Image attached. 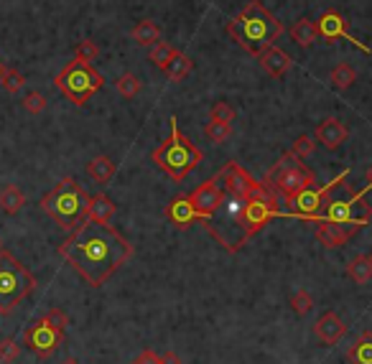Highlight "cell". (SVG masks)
<instances>
[{"label":"cell","mask_w":372,"mask_h":364,"mask_svg":"<svg viewBox=\"0 0 372 364\" xmlns=\"http://www.w3.org/2000/svg\"><path fill=\"white\" fill-rule=\"evenodd\" d=\"M314 184H316L314 171L301 158H296L291 151L283 153L278 163L273 165L271 171L266 173V179H263V186L268 192H280L286 199L296 196L299 192H304V189H309Z\"/></svg>","instance_id":"52a82bcc"},{"label":"cell","mask_w":372,"mask_h":364,"mask_svg":"<svg viewBox=\"0 0 372 364\" xmlns=\"http://www.w3.org/2000/svg\"><path fill=\"white\" fill-rule=\"evenodd\" d=\"M23 84H26V77L18 69H8L6 66V72H3V87H6V92L18 94L23 89Z\"/></svg>","instance_id":"d590c367"},{"label":"cell","mask_w":372,"mask_h":364,"mask_svg":"<svg viewBox=\"0 0 372 364\" xmlns=\"http://www.w3.org/2000/svg\"><path fill=\"white\" fill-rule=\"evenodd\" d=\"M115 87H118L120 97L125 99H135L140 94V89H143V82L135 77V74L125 72L123 77H118V82H115Z\"/></svg>","instance_id":"4dcf8cb0"},{"label":"cell","mask_w":372,"mask_h":364,"mask_svg":"<svg viewBox=\"0 0 372 364\" xmlns=\"http://www.w3.org/2000/svg\"><path fill=\"white\" fill-rule=\"evenodd\" d=\"M204 135L212 140V143L220 146V143H225V140L232 135V127H230V123H214V120H209V125L204 127Z\"/></svg>","instance_id":"d6a6232c"},{"label":"cell","mask_w":372,"mask_h":364,"mask_svg":"<svg viewBox=\"0 0 372 364\" xmlns=\"http://www.w3.org/2000/svg\"><path fill=\"white\" fill-rule=\"evenodd\" d=\"M20 357V346L16 339H0V362L3 364H13Z\"/></svg>","instance_id":"8d00e7d4"},{"label":"cell","mask_w":372,"mask_h":364,"mask_svg":"<svg viewBox=\"0 0 372 364\" xmlns=\"http://www.w3.org/2000/svg\"><path fill=\"white\" fill-rule=\"evenodd\" d=\"M41 321H44L46 326H51L54 331H59V334H64V331H67V326H69V316L61 311V308H49L46 316L41 318Z\"/></svg>","instance_id":"e575fe53"},{"label":"cell","mask_w":372,"mask_h":364,"mask_svg":"<svg viewBox=\"0 0 372 364\" xmlns=\"http://www.w3.org/2000/svg\"><path fill=\"white\" fill-rule=\"evenodd\" d=\"M130 364H161V354H156L153 349H143Z\"/></svg>","instance_id":"60d3db41"},{"label":"cell","mask_w":372,"mask_h":364,"mask_svg":"<svg viewBox=\"0 0 372 364\" xmlns=\"http://www.w3.org/2000/svg\"><path fill=\"white\" fill-rule=\"evenodd\" d=\"M102 84H105L102 74L89 61H82V59H72L56 74V80H54V87L77 107L89 102L102 89Z\"/></svg>","instance_id":"8992f818"},{"label":"cell","mask_w":372,"mask_h":364,"mask_svg":"<svg viewBox=\"0 0 372 364\" xmlns=\"http://www.w3.org/2000/svg\"><path fill=\"white\" fill-rule=\"evenodd\" d=\"M260 64H263V69H266L271 77H275V80H280V77H286L288 69L293 66V59L288 56L286 51L280 46H275V44H271V46H266L263 51L258 54Z\"/></svg>","instance_id":"2e32d148"},{"label":"cell","mask_w":372,"mask_h":364,"mask_svg":"<svg viewBox=\"0 0 372 364\" xmlns=\"http://www.w3.org/2000/svg\"><path fill=\"white\" fill-rule=\"evenodd\" d=\"M115 217V201L107 194H97V196H89V204H87V219L92 222H100V225H110Z\"/></svg>","instance_id":"ffe728a7"},{"label":"cell","mask_w":372,"mask_h":364,"mask_svg":"<svg viewBox=\"0 0 372 364\" xmlns=\"http://www.w3.org/2000/svg\"><path fill=\"white\" fill-rule=\"evenodd\" d=\"M161 364H184V362H181L176 351H166V354H161Z\"/></svg>","instance_id":"b9f144b4"},{"label":"cell","mask_w":372,"mask_h":364,"mask_svg":"<svg viewBox=\"0 0 372 364\" xmlns=\"http://www.w3.org/2000/svg\"><path fill=\"white\" fill-rule=\"evenodd\" d=\"M130 36H133L135 44H140V46H153L156 41H161V28L156 20L151 18H143L135 23V28L130 31Z\"/></svg>","instance_id":"cb8c5ba5"},{"label":"cell","mask_w":372,"mask_h":364,"mask_svg":"<svg viewBox=\"0 0 372 364\" xmlns=\"http://www.w3.org/2000/svg\"><path fill=\"white\" fill-rule=\"evenodd\" d=\"M288 36H291L293 44H299V46L309 49L311 44H316V39H319V31H316V23H314L311 18H299L291 28H288Z\"/></svg>","instance_id":"44dd1931"},{"label":"cell","mask_w":372,"mask_h":364,"mask_svg":"<svg viewBox=\"0 0 372 364\" xmlns=\"http://www.w3.org/2000/svg\"><path fill=\"white\" fill-rule=\"evenodd\" d=\"M3 72H6V66L0 64V84H3Z\"/></svg>","instance_id":"f6af8a7d"},{"label":"cell","mask_w":372,"mask_h":364,"mask_svg":"<svg viewBox=\"0 0 372 364\" xmlns=\"http://www.w3.org/2000/svg\"><path fill=\"white\" fill-rule=\"evenodd\" d=\"M349 364H372V331H365L362 337L347 351Z\"/></svg>","instance_id":"d4e9b609"},{"label":"cell","mask_w":372,"mask_h":364,"mask_svg":"<svg viewBox=\"0 0 372 364\" xmlns=\"http://www.w3.org/2000/svg\"><path fill=\"white\" fill-rule=\"evenodd\" d=\"M347 173H349V171L345 168V171L339 173L337 179H332L326 186H321V189H316V186H309V189L299 192L296 196L286 199L288 217H301V219H314V222H319L321 212H324L326 199H329V192H332L334 186L345 184Z\"/></svg>","instance_id":"9c48e42d"},{"label":"cell","mask_w":372,"mask_h":364,"mask_svg":"<svg viewBox=\"0 0 372 364\" xmlns=\"http://www.w3.org/2000/svg\"><path fill=\"white\" fill-rule=\"evenodd\" d=\"M217 181L222 184L225 194L230 196H237V199H250V196H266V194H273L268 192L266 186L258 184V181L250 176V173L237 163V161H227L222 165V171L217 173Z\"/></svg>","instance_id":"30bf717a"},{"label":"cell","mask_w":372,"mask_h":364,"mask_svg":"<svg viewBox=\"0 0 372 364\" xmlns=\"http://www.w3.org/2000/svg\"><path fill=\"white\" fill-rule=\"evenodd\" d=\"M347 275L354 280L357 285H367L372 280V260L370 255H357L349 260L347 265Z\"/></svg>","instance_id":"4316f807"},{"label":"cell","mask_w":372,"mask_h":364,"mask_svg":"<svg viewBox=\"0 0 372 364\" xmlns=\"http://www.w3.org/2000/svg\"><path fill=\"white\" fill-rule=\"evenodd\" d=\"M314 140H316L314 135H306V132H304V135H299V138L293 140L291 153L296 156V158H301V161L309 158V156L314 153V148H316V143H314Z\"/></svg>","instance_id":"836d02e7"},{"label":"cell","mask_w":372,"mask_h":364,"mask_svg":"<svg viewBox=\"0 0 372 364\" xmlns=\"http://www.w3.org/2000/svg\"><path fill=\"white\" fill-rule=\"evenodd\" d=\"M319 219H326V222L347 227L349 225V199H326L324 212H321Z\"/></svg>","instance_id":"7402d4cb"},{"label":"cell","mask_w":372,"mask_h":364,"mask_svg":"<svg viewBox=\"0 0 372 364\" xmlns=\"http://www.w3.org/2000/svg\"><path fill=\"white\" fill-rule=\"evenodd\" d=\"M316 31H319V36L326 41V44H334V41L345 39V41H349L352 46H357L362 54H372V49L367 46V44H362L357 36H352V33H349L345 15L339 13V11H334V8H329V11H324V13H321L319 23H316Z\"/></svg>","instance_id":"8fae6325"},{"label":"cell","mask_w":372,"mask_h":364,"mask_svg":"<svg viewBox=\"0 0 372 364\" xmlns=\"http://www.w3.org/2000/svg\"><path fill=\"white\" fill-rule=\"evenodd\" d=\"M370 192V186H365L362 192L349 194V230L357 232L359 227H367L372 222V206L365 199V194Z\"/></svg>","instance_id":"e0dca14e"},{"label":"cell","mask_w":372,"mask_h":364,"mask_svg":"<svg viewBox=\"0 0 372 364\" xmlns=\"http://www.w3.org/2000/svg\"><path fill=\"white\" fill-rule=\"evenodd\" d=\"M192 69H194V61L189 59L186 54L176 51L171 56V61L166 64V69H163V72H166V77L171 82H181V80H186V77H189V72H192Z\"/></svg>","instance_id":"83f0119b"},{"label":"cell","mask_w":372,"mask_h":364,"mask_svg":"<svg viewBox=\"0 0 372 364\" xmlns=\"http://www.w3.org/2000/svg\"><path fill=\"white\" fill-rule=\"evenodd\" d=\"M314 334H316V339H319L321 344L334 346L347 337V324L334 311H326L324 316L314 324Z\"/></svg>","instance_id":"9a60e30c"},{"label":"cell","mask_w":372,"mask_h":364,"mask_svg":"<svg viewBox=\"0 0 372 364\" xmlns=\"http://www.w3.org/2000/svg\"><path fill=\"white\" fill-rule=\"evenodd\" d=\"M0 250H3V239H0Z\"/></svg>","instance_id":"bcb514c9"},{"label":"cell","mask_w":372,"mask_h":364,"mask_svg":"<svg viewBox=\"0 0 372 364\" xmlns=\"http://www.w3.org/2000/svg\"><path fill=\"white\" fill-rule=\"evenodd\" d=\"M227 33H230L232 41H237L247 54L258 56L263 49L271 46L273 41L280 39L283 23H280L260 0H250V3L227 23Z\"/></svg>","instance_id":"7a4b0ae2"},{"label":"cell","mask_w":372,"mask_h":364,"mask_svg":"<svg viewBox=\"0 0 372 364\" xmlns=\"http://www.w3.org/2000/svg\"><path fill=\"white\" fill-rule=\"evenodd\" d=\"M36 288L34 272L11 250H0V316H11Z\"/></svg>","instance_id":"5b68a950"},{"label":"cell","mask_w":372,"mask_h":364,"mask_svg":"<svg viewBox=\"0 0 372 364\" xmlns=\"http://www.w3.org/2000/svg\"><path fill=\"white\" fill-rule=\"evenodd\" d=\"M225 196L227 194H225V189H222V184L217 181V176H212V179H206L202 186H197L186 199H189V204L194 206V212L199 214V219H209L222 206Z\"/></svg>","instance_id":"7c38bea8"},{"label":"cell","mask_w":372,"mask_h":364,"mask_svg":"<svg viewBox=\"0 0 372 364\" xmlns=\"http://www.w3.org/2000/svg\"><path fill=\"white\" fill-rule=\"evenodd\" d=\"M59 255L89 288H102L118 268L133 258V245L110 225L85 219L59 245Z\"/></svg>","instance_id":"6da1fadb"},{"label":"cell","mask_w":372,"mask_h":364,"mask_svg":"<svg viewBox=\"0 0 372 364\" xmlns=\"http://www.w3.org/2000/svg\"><path fill=\"white\" fill-rule=\"evenodd\" d=\"M367 186L372 189V165H370V171H367Z\"/></svg>","instance_id":"7bdbcfd3"},{"label":"cell","mask_w":372,"mask_h":364,"mask_svg":"<svg viewBox=\"0 0 372 364\" xmlns=\"http://www.w3.org/2000/svg\"><path fill=\"white\" fill-rule=\"evenodd\" d=\"M349 237H352V232L347 230V227L334 225V222H326V219H319V227H316V239H319L324 247H329V250L345 247Z\"/></svg>","instance_id":"d6986e66"},{"label":"cell","mask_w":372,"mask_h":364,"mask_svg":"<svg viewBox=\"0 0 372 364\" xmlns=\"http://www.w3.org/2000/svg\"><path fill=\"white\" fill-rule=\"evenodd\" d=\"M61 337H64V334H59V331H54L51 326H46L44 321H39V324L31 326V329L23 334V344L34 351L39 359H49L54 351L59 349Z\"/></svg>","instance_id":"4fadbf2b"},{"label":"cell","mask_w":372,"mask_h":364,"mask_svg":"<svg viewBox=\"0 0 372 364\" xmlns=\"http://www.w3.org/2000/svg\"><path fill=\"white\" fill-rule=\"evenodd\" d=\"M370 260H372V255H370Z\"/></svg>","instance_id":"7dc6e473"},{"label":"cell","mask_w":372,"mask_h":364,"mask_svg":"<svg viewBox=\"0 0 372 364\" xmlns=\"http://www.w3.org/2000/svg\"><path fill=\"white\" fill-rule=\"evenodd\" d=\"M87 173L97 184H110V179L115 176V161L110 156H97V158H92L87 163Z\"/></svg>","instance_id":"484cf974"},{"label":"cell","mask_w":372,"mask_h":364,"mask_svg":"<svg viewBox=\"0 0 372 364\" xmlns=\"http://www.w3.org/2000/svg\"><path fill=\"white\" fill-rule=\"evenodd\" d=\"M166 217L176 230H189V227L199 219V214L194 212V206L189 204L186 196H176L171 204L166 206Z\"/></svg>","instance_id":"ac0fdd59"},{"label":"cell","mask_w":372,"mask_h":364,"mask_svg":"<svg viewBox=\"0 0 372 364\" xmlns=\"http://www.w3.org/2000/svg\"><path fill=\"white\" fill-rule=\"evenodd\" d=\"M168 123H171V135H168V138L151 153V161L159 165L161 171L166 173L168 179L184 181L186 176H189V173H192L194 168L202 163L204 153H202L199 148L194 146L192 140L181 132L176 115H173Z\"/></svg>","instance_id":"277c9868"},{"label":"cell","mask_w":372,"mask_h":364,"mask_svg":"<svg viewBox=\"0 0 372 364\" xmlns=\"http://www.w3.org/2000/svg\"><path fill=\"white\" fill-rule=\"evenodd\" d=\"M273 217H280V209H278V204H275V194L245 199V201L240 204V212H237L240 239H242V245H245L253 234H258Z\"/></svg>","instance_id":"ba28073f"},{"label":"cell","mask_w":372,"mask_h":364,"mask_svg":"<svg viewBox=\"0 0 372 364\" xmlns=\"http://www.w3.org/2000/svg\"><path fill=\"white\" fill-rule=\"evenodd\" d=\"M329 82H332L334 89L345 92V89H349V87L357 82V72H354L349 64H337L332 69V74H329Z\"/></svg>","instance_id":"f1b7e54d"},{"label":"cell","mask_w":372,"mask_h":364,"mask_svg":"<svg viewBox=\"0 0 372 364\" xmlns=\"http://www.w3.org/2000/svg\"><path fill=\"white\" fill-rule=\"evenodd\" d=\"M23 110L31 115H39L46 110V97L41 92H28L26 97H23Z\"/></svg>","instance_id":"ab89813d"},{"label":"cell","mask_w":372,"mask_h":364,"mask_svg":"<svg viewBox=\"0 0 372 364\" xmlns=\"http://www.w3.org/2000/svg\"><path fill=\"white\" fill-rule=\"evenodd\" d=\"M209 120H214V123H232L235 107L230 102H214L212 110H209Z\"/></svg>","instance_id":"74e56055"},{"label":"cell","mask_w":372,"mask_h":364,"mask_svg":"<svg viewBox=\"0 0 372 364\" xmlns=\"http://www.w3.org/2000/svg\"><path fill=\"white\" fill-rule=\"evenodd\" d=\"M26 204V194L20 192L18 186L8 184L0 189V212L6 214H18Z\"/></svg>","instance_id":"603a6c76"},{"label":"cell","mask_w":372,"mask_h":364,"mask_svg":"<svg viewBox=\"0 0 372 364\" xmlns=\"http://www.w3.org/2000/svg\"><path fill=\"white\" fill-rule=\"evenodd\" d=\"M61 364H80V362H77V359H74V357H69V359H64V362H61Z\"/></svg>","instance_id":"ee69618b"},{"label":"cell","mask_w":372,"mask_h":364,"mask_svg":"<svg viewBox=\"0 0 372 364\" xmlns=\"http://www.w3.org/2000/svg\"><path fill=\"white\" fill-rule=\"evenodd\" d=\"M314 138L319 140L326 151H337L342 143H347L349 130L339 118H324L319 123V127H316V132H314Z\"/></svg>","instance_id":"5bb4252c"},{"label":"cell","mask_w":372,"mask_h":364,"mask_svg":"<svg viewBox=\"0 0 372 364\" xmlns=\"http://www.w3.org/2000/svg\"><path fill=\"white\" fill-rule=\"evenodd\" d=\"M74 59H82V61H89L92 64L94 59H97V54H100V49H97V44H94L92 39H85L77 44V49H74Z\"/></svg>","instance_id":"f35d334b"},{"label":"cell","mask_w":372,"mask_h":364,"mask_svg":"<svg viewBox=\"0 0 372 364\" xmlns=\"http://www.w3.org/2000/svg\"><path fill=\"white\" fill-rule=\"evenodd\" d=\"M87 204H89V194L82 189L72 176L61 179L54 186L46 196L41 199V212H46L54 219V225L61 230H77L87 219Z\"/></svg>","instance_id":"3957f363"},{"label":"cell","mask_w":372,"mask_h":364,"mask_svg":"<svg viewBox=\"0 0 372 364\" xmlns=\"http://www.w3.org/2000/svg\"><path fill=\"white\" fill-rule=\"evenodd\" d=\"M176 54V49L168 44V41H156L153 46H148V59L153 61V64L159 66L161 72L166 69V64L171 61V56Z\"/></svg>","instance_id":"f546056e"},{"label":"cell","mask_w":372,"mask_h":364,"mask_svg":"<svg viewBox=\"0 0 372 364\" xmlns=\"http://www.w3.org/2000/svg\"><path fill=\"white\" fill-rule=\"evenodd\" d=\"M291 308H293V313H296L299 318L301 316H309V313H311V308H314L311 293L306 291V288H299V291L291 296Z\"/></svg>","instance_id":"1f68e13d"}]
</instances>
